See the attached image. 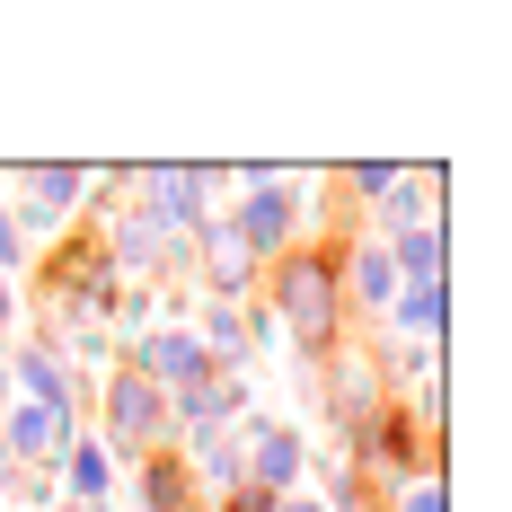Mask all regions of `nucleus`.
<instances>
[{
  "instance_id": "nucleus-1",
  "label": "nucleus",
  "mask_w": 512,
  "mask_h": 512,
  "mask_svg": "<svg viewBox=\"0 0 512 512\" xmlns=\"http://www.w3.org/2000/svg\"><path fill=\"white\" fill-rule=\"evenodd\" d=\"M265 327H283L309 362H327L345 345V283H336V248L301 239L265 265Z\"/></svg>"
},
{
  "instance_id": "nucleus-2",
  "label": "nucleus",
  "mask_w": 512,
  "mask_h": 512,
  "mask_svg": "<svg viewBox=\"0 0 512 512\" xmlns=\"http://www.w3.org/2000/svg\"><path fill=\"white\" fill-rule=\"evenodd\" d=\"M301 221H309L301 186L248 159V168H239V212H230V239H239V248H248L256 265H274L283 248H301Z\"/></svg>"
},
{
  "instance_id": "nucleus-3",
  "label": "nucleus",
  "mask_w": 512,
  "mask_h": 512,
  "mask_svg": "<svg viewBox=\"0 0 512 512\" xmlns=\"http://www.w3.org/2000/svg\"><path fill=\"white\" fill-rule=\"evenodd\" d=\"M98 442L115 451V468L168 451V398H159L151 380H133V371H106V389H98Z\"/></svg>"
},
{
  "instance_id": "nucleus-4",
  "label": "nucleus",
  "mask_w": 512,
  "mask_h": 512,
  "mask_svg": "<svg viewBox=\"0 0 512 512\" xmlns=\"http://www.w3.org/2000/svg\"><path fill=\"white\" fill-rule=\"evenodd\" d=\"M248 433H239V460H248V486L256 495H301L309 477V442L283 424V415H239Z\"/></svg>"
},
{
  "instance_id": "nucleus-5",
  "label": "nucleus",
  "mask_w": 512,
  "mask_h": 512,
  "mask_svg": "<svg viewBox=\"0 0 512 512\" xmlns=\"http://www.w3.org/2000/svg\"><path fill=\"white\" fill-rule=\"evenodd\" d=\"M124 371L133 380H151L159 398H177V389H195V380H212V354L195 327H151V336H133L124 345Z\"/></svg>"
},
{
  "instance_id": "nucleus-6",
  "label": "nucleus",
  "mask_w": 512,
  "mask_h": 512,
  "mask_svg": "<svg viewBox=\"0 0 512 512\" xmlns=\"http://www.w3.org/2000/svg\"><path fill=\"white\" fill-rule=\"evenodd\" d=\"M71 442H80L71 415H45V407H27V398L0 407V477H9V468H62Z\"/></svg>"
},
{
  "instance_id": "nucleus-7",
  "label": "nucleus",
  "mask_w": 512,
  "mask_h": 512,
  "mask_svg": "<svg viewBox=\"0 0 512 512\" xmlns=\"http://www.w3.org/2000/svg\"><path fill=\"white\" fill-rule=\"evenodd\" d=\"M80 195H89V168H27V204H9L18 248L27 239H62L80 221Z\"/></svg>"
},
{
  "instance_id": "nucleus-8",
  "label": "nucleus",
  "mask_w": 512,
  "mask_h": 512,
  "mask_svg": "<svg viewBox=\"0 0 512 512\" xmlns=\"http://www.w3.org/2000/svg\"><path fill=\"white\" fill-rule=\"evenodd\" d=\"M239 415H248V380H221V371H212V380H195V389L168 398V442H177V451H186V442H212V433H230Z\"/></svg>"
},
{
  "instance_id": "nucleus-9",
  "label": "nucleus",
  "mask_w": 512,
  "mask_h": 512,
  "mask_svg": "<svg viewBox=\"0 0 512 512\" xmlns=\"http://www.w3.org/2000/svg\"><path fill=\"white\" fill-rule=\"evenodd\" d=\"M115 292H124V274H115V256H106L98 239H71V248L53 256V301H62V309L106 318V309H115Z\"/></svg>"
},
{
  "instance_id": "nucleus-10",
  "label": "nucleus",
  "mask_w": 512,
  "mask_h": 512,
  "mask_svg": "<svg viewBox=\"0 0 512 512\" xmlns=\"http://www.w3.org/2000/svg\"><path fill=\"white\" fill-rule=\"evenodd\" d=\"M389 336H398L407 354H442V336H451V283H398Z\"/></svg>"
},
{
  "instance_id": "nucleus-11",
  "label": "nucleus",
  "mask_w": 512,
  "mask_h": 512,
  "mask_svg": "<svg viewBox=\"0 0 512 512\" xmlns=\"http://www.w3.org/2000/svg\"><path fill=\"white\" fill-rule=\"evenodd\" d=\"M115 451H106L98 433H80L71 451H62V468H53V486H62V504H80V512H98V504H115Z\"/></svg>"
},
{
  "instance_id": "nucleus-12",
  "label": "nucleus",
  "mask_w": 512,
  "mask_h": 512,
  "mask_svg": "<svg viewBox=\"0 0 512 512\" xmlns=\"http://www.w3.org/2000/svg\"><path fill=\"white\" fill-rule=\"evenodd\" d=\"M327 362H336V371H327V407H336V424H345V433H362L371 415L389 407V389H380V371H371L354 345H336Z\"/></svg>"
},
{
  "instance_id": "nucleus-13",
  "label": "nucleus",
  "mask_w": 512,
  "mask_h": 512,
  "mask_svg": "<svg viewBox=\"0 0 512 512\" xmlns=\"http://www.w3.org/2000/svg\"><path fill=\"white\" fill-rule=\"evenodd\" d=\"M336 283H345V309H389V301H398V265H389L380 239L336 248Z\"/></svg>"
},
{
  "instance_id": "nucleus-14",
  "label": "nucleus",
  "mask_w": 512,
  "mask_h": 512,
  "mask_svg": "<svg viewBox=\"0 0 512 512\" xmlns=\"http://www.w3.org/2000/svg\"><path fill=\"white\" fill-rule=\"evenodd\" d=\"M9 371H18V398L45 415H80V389H71V371H62V354H45V345H9Z\"/></svg>"
},
{
  "instance_id": "nucleus-15",
  "label": "nucleus",
  "mask_w": 512,
  "mask_h": 512,
  "mask_svg": "<svg viewBox=\"0 0 512 512\" xmlns=\"http://www.w3.org/2000/svg\"><path fill=\"white\" fill-rule=\"evenodd\" d=\"M142 512H204V495H195V477H186V460L177 451H151V460H133V486H124Z\"/></svg>"
},
{
  "instance_id": "nucleus-16",
  "label": "nucleus",
  "mask_w": 512,
  "mask_h": 512,
  "mask_svg": "<svg viewBox=\"0 0 512 512\" xmlns=\"http://www.w3.org/2000/svg\"><path fill=\"white\" fill-rule=\"evenodd\" d=\"M389 265H398V283H451V248H442V221H415L398 239H380Z\"/></svg>"
},
{
  "instance_id": "nucleus-17",
  "label": "nucleus",
  "mask_w": 512,
  "mask_h": 512,
  "mask_svg": "<svg viewBox=\"0 0 512 512\" xmlns=\"http://www.w3.org/2000/svg\"><path fill=\"white\" fill-rule=\"evenodd\" d=\"M106 318H115V327H124V345H133V336H151V327H159V301H151V292H142V283H124Z\"/></svg>"
},
{
  "instance_id": "nucleus-18",
  "label": "nucleus",
  "mask_w": 512,
  "mask_h": 512,
  "mask_svg": "<svg viewBox=\"0 0 512 512\" xmlns=\"http://www.w3.org/2000/svg\"><path fill=\"white\" fill-rule=\"evenodd\" d=\"M398 177H407V168H389V159H354V168H345V195H362V204H380V195H389Z\"/></svg>"
},
{
  "instance_id": "nucleus-19",
  "label": "nucleus",
  "mask_w": 512,
  "mask_h": 512,
  "mask_svg": "<svg viewBox=\"0 0 512 512\" xmlns=\"http://www.w3.org/2000/svg\"><path fill=\"white\" fill-rule=\"evenodd\" d=\"M389 512H451V486H442V477H415V486L389 495Z\"/></svg>"
},
{
  "instance_id": "nucleus-20",
  "label": "nucleus",
  "mask_w": 512,
  "mask_h": 512,
  "mask_svg": "<svg viewBox=\"0 0 512 512\" xmlns=\"http://www.w3.org/2000/svg\"><path fill=\"white\" fill-rule=\"evenodd\" d=\"M106 345H115L106 327H80V336L62 345V371H71V362H80V371H106Z\"/></svg>"
},
{
  "instance_id": "nucleus-21",
  "label": "nucleus",
  "mask_w": 512,
  "mask_h": 512,
  "mask_svg": "<svg viewBox=\"0 0 512 512\" xmlns=\"http://www.w3.org/2000/svg\"><path fill=\"white\" fill-rule=\"evenodd\" d=\"M9 274H27V248H18V221L0 204V283H9Z\"/></svg>"
},
{
  "instance_id": "nucleus-22",
  "label": "nucleus",
  "mask_w": 512,
  "mask_h": 512,
  "mask_svg": "<svg viewBox=\"0 0 512 512\" xmlns=\"http://www.w3.org/2000/svg\"><path fill=\"white\" fill-rule=\"evenodd\" d=\"M265 504H274V495H256V486H239V495H221L212 512H265Z\"/></svg>"
},
{
  "instance_id": "nucleus-23",
  "label": "nucleus",
  "mask_w": 512,
  "mask_h": 512,
  "mask_svg": "<svg viewBox=\"0 0 512 512\" xmlns=\"http://www.w3.org/2000/svg\"><path fill=\"white\" fill-rule=\"evenodd\" d=\"M265 512H327V504H318V495H309V486H301V495H274V504H265Z\"/></svg>"
},
{
  "instance_id": "nucleus-24",
  "label": "nucleus",
  "mask_w": 512,
  "mask_h": 512,
  "mask_svg": "<svg viewBox=\"0 0 512 512\" xmlns=\"http://www.w3.org/2000/svg\"><path fill=\"white\" fill-rule=\"evenodd\" d=\"M9 318H18V283H0V345H9Z\"/></svg>"
},
{
  "instance_id": "nucleus-25",
  "label": "nucleus",
  "mask_w": 512,
  "mask_h": 512,
  "mask_svg": "<svg viewBox=\"0 0 512 512\" xmlns=\"http://www.w3.org/2000/svg\"><path fill=\"white\" fill-rule=\"evenodd\" d=\"M124 512H142V504H133V495H124Z\"/></svg>"
},
{
  "instance_id": "nucleus-26",
  "label": "nucleus",
  "mask_w": 512,
  "mask_h": 512,
  "mask_svg": "<svg viewBox=\"0 0 512 512\" xmlns=\"http://www.w3.org/2000/svg\"><path fill=\"white\" fill-rule=\"evenodd\" d=\"M53 512H80V504H53Z\"/></svg>"
}]
</instances>
